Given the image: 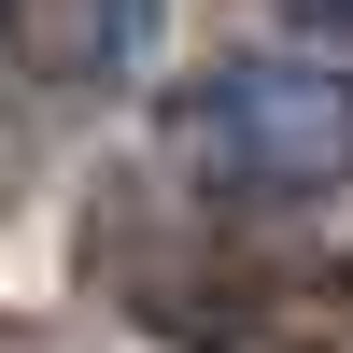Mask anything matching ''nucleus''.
<instances>
[{
	"instance_id": "nucleus-1",
	"label": "nucleus",
	"mask_w": 353,
	"mask_h": 353,
	"mask_svg": "<svg viewBox=\"0 0 353 353\" xmlns=\"http://www.w3.org/2000/svg\"><path fill=\"white\" fill-rule=\"evenodd\" d=\"M184 156L254 198H325L339 184V71L325 57H212L184 85Z\"/></svg>"
},
{
	"instance_id": "nucleus-2",
	"label": "nucleus",
	"mask_w": 353,
	"mask_h": 353,
	"mask_svg": "<svg viewBox=\"0 0 353 353\" xmlns=\"http://www.w3.org/2000/svg\"><path fill=\"white\" fill-rule=\"evenodd\" d=\"M141 28H156V0H99V57H128Z\"/></svg>"
}]
</instances>
